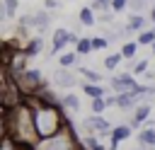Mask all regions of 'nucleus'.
Instances as JSON below:
<instances>
[{"label":"nucleus","instance_id":"35","mask_svg":"<svg viewBox=\"0 0 155 150\" xmlns=\"http://www.w3.org/2000/svg\"><path fill=\"white\" fill-rule=\"evenodd\" d=\"M136 150H143V148H136Z\"/></svg>","mask_w":155,"mask_h":150},{"label":"nucleus","instance_id":"20","mask_svg":"<svg viewBox=\"0 0 155 150\" xmlns=\"http://www.w3.org/2000/svg\"><path fill=\"white\" fill-rule=\"evenodd\" d=\"M121 58H124L121 53H111V56H107V58H104V68H107V70H114V68L121 63Z\"/></svg>","mask_w":155,"mask_h":150},{"label":"nucleus","instance_id":"6","mask_svg":"<svg viewBox=\"0 0 155 150\" xmlns=\"http://www.w3.org/2000/svg\"><path fill=\"white\" fill-rule=\"evenodd\" d=\"M116 106L124 109V111L138 106V94H133V92H119V94H116Z\"/></svg>","mask_w":155,"mask_h":150},{"label":"nucleus","instance_id":"1","mask_svg":"<svg viewBox=\"0 0 155 150\" xmlns=\"http://www.w3.org/2000/svg\"><path fill=\"white\" fill-rule=\"evenodd\" d=\"M31 116H34V128H36L39 140L56 135L63 126V116L58 114V109L53 104H39V109H34Z\"/></svg>","mask_w":155,"mask_h":150},{"label":"nucleus","instance_id":"2","mask_svg":"<svg viewBox=\"0 0 155 150\" xmlns=\"http://www.w3.org/2000/svg\"><path fill=\"white\" fill-rule=\"evenodd\" d=\"M34 150H78V145H75L73 135L58 131V133L51 135V138H41V140L34 145Z\"/></svg>","mask_w":155,"mask_h":150},{"label":"nucleus","instance_id":"7","mask_svg":"<svg viewBox=\"0 0 155 150\" xmlns=\"http://www.w3.org/2000/svg\"><path fill=\"white\" fill-rule=\"evenodd\" d=\"M53 82H56L58 87H73L78 80H75V75H73L68 68H61V70H56V75H53Z\"/></svg>","mask_w":155,"mask_h":150},{"label":"nucleus","instance_id":"15","mask_svg":"<svg viewBox=\"0 0 155 150\" xmlns=\"http://www.w3.org/2000/svg\"><path fill=\"white\" fill-rule=\"evenodd\" d=\"M138 44H140V46H153V44H155V27L140 31V34H138Z\"/></svg>","mask_w":155,"mask_h":150},{"label":"nucleus","instance_id":"29","mask_svg":"<svg viewBox=\"0 0 155 150\" xmlns=\"http://www.w3.org/2000/svg\"><path fill=\"white\" fill-rule=\"evenodd\" d=\"M128 7H131V10L136 12V15H138V12H140V10L145 7V0H128Z\"/></svg>","mask_w":155,"mask_h":150},{"label":"nucleus","instance_id":"4","mask_svg":"<svg viewBox=\"0 0 155 150\" xmlns=\"http://www.w3.org/2000/svg\"><path fill=\"white\" fill-rule=\"evenodd\" d=\"M87 131H97L99 135H107V133H111V128H109V123H107V119H102V114H94V116H90V119H85V123H82Z\"/></svg>","mask_w":155,"mask_h":150},{"label":"nucleus","instance_id":"10","mask_svg":"<svg viewBox=\"0 0 155 150\" xmlns=\"http://www.w3.org/2000/svg\"><path fill=\"white\" fill-rule=\"evenodd\" d=\"M48 22H51L48 12H36V15H31V27H34V29H39V31L48 29Z\"/></svg>","mask_w":155,"mask_h":150},{"label":"nucleus","instance_id":"18","mask_svg":"<svg viewBox=\"0 0 155 150\" xmlns=\"http://www.w3.org/2000/svg\"><path fill=\"white\" fill-rule=\"evenodd\" d=\"M78 17H80V22H82V24H87V27H92V24L97 22V19H94V12H92V7H82Z\"/></svg>","mask_w":155,"mask_h":150},{"label":"nucleus","instance_id":"22","mask_svg":"<svg viewBox=\"0 0 155 150\" xmlns=\"http://www.w3.org/2000/svg\"><path fill=\"white\" fill-rule=\"evenodd\" d=\"M78 60V53H63L61 58H58V63H61V68H70L73 63Z\"/></svg>","mask_w":155,"mask_h":150},{"label":"nucleus","instance_id":"17","mask_svg":"<svg viewBox=\"0 0 155 150\" xmlns=\"http://www.w3.org/2000/svg\"><path fill=\"white\" fill-rule=\"evenodd\" d=\"M61 104H63L65 109H70V111H78V109H80V99H78V94H65V97L61 99Z\"/></svg>","mask_w":155,"mask_h":150},{"label":"nucleus","instance_id":"26","mask_svg":"<svg viewBox=\"0 0 155 150\" xmlns=\"http://www.w3.org/2000/svg\"><path fill=\"white\" fill-rule=\"evenodd\" d=\"M80 73H82L90 82H99V80H102V75H99V73H94V70H90V68H80Z\"/></svg>","mask_w":155,"mask_h":150},{"label":"nucleus","instance_id":"8","mask_svg":"<svg viewBox=\"0 0 155 150\" xmlns=\"http://www.w3.org/2000/svg\"><path fill=\"white\" fill-rule=\"evenodd\" d=\"M148 116H150V104H148V102H145V104H138V106H136V111H133L131 126H133V128H136V126H140Z\"/></svg>","mask_w":155,"mask_h":150},{"label":"nucleus","instance_id":"34","mask_svg":"<svg viewBox=\"0 0 155 150\" xmlns=\"http://www.w3.org/2000/svg\"><path fill=\"white\" fill-rule=\"evenodd\" d=\"M150 48H153V53H155V44H153V46H150Z\"/></svg>","mask_w":155,"mask_h":150},{"label":"nucleus","instance_id":"21","mask_svg":"<svg viewBox=\"0 0 155 150\" xmlns=\"http://www.w3.org/2000/svg\"><path fill=\"white\" fill-rule=\"evenodd\" d=\"M90 109H92V114H102V111L107 109V99H104V97L92 99V102H90Z\"/></svg>","mask_w":155,"mask_h":150},{"label":"nucleus","instance_id":"32","mask_svg":"<svg viewBox=\"0 0 155 150\" xmlns=\"http://www.w3.org/2000/svg\"><path fill=\"white\" fill-rule=\"evenodd\" d=\"M150 19H153V22H155V7H153V10H150Z\"/></svg>","mask_w":155,"mask_h":150},{"label":"nucleus","instance_id":"27","mask_svg":"<svg viewBox=\"0 0 155 150\" xmlns=\"http://www.w3.org/2000/svg\"><path fill=\"white\" fill-rule=\"evenodd\" d=\"M92 10H111V0H94Z\"/></svg>","mask_w":155,"mask_h":150},{"label":"nucleus","instance_id":"5","mask_svg":"<svg viewBox=\"0 0 155 150\" xmlns=\"http://www.w3.org/2000/svg\"><path fill=\"white\" fill-rule=\"evenodd\" d=\"M70 39H73V34H70L68 29H56V31H53V48H51V53L63 51L65 44H70Z\"/></svg>","mask_w":155,"mask_h":150},{"label":"nucleus","instance_id":"30","mask_svg":"<svg viewBox=\"0 0 155 150\" xmlns=\"http://www.w3.org/2000/svg\"><path fill=\"white\" fill-rule=\"evenodd\" d=\"M126 5H128V0H111V10L114 12H121Z\"/></svg>","mask_w":155,"mask_h":150},{"label":"nucleus","instance_id":"33","mask_svg":"<svg viewBox=\"0 0 155 150\" xmlns=\"http://www.w3.org/2000/svg\"><path fill=\"white\" fill-rule=\"evenodd\" d=\"M0 104H2V85H0Z\"/></svg>","mask_w":155,"mask_h":150},{"label":"nucleus","instance_id":"9","mask_svg":"<svg viewBox=\"0 0 155 150\" xmlns=\"http://www.w3.org/2000/svg\"><path fill=\"white\" fill-rule=\"evenodd\" d=\"M143 27H145V19L140 17V15H131L128 17V24L124 27V34H133V31H143Z\"/></svg>","mask_w":155,"mask_h":150},{"label":"nucleus","instance_id":"16","mask_svg":"<svg viewBox=\"0 0 155 150\" xmlns=\"http://www.w3.org/2000/svg\"><path fill=\"white\" fill-rule=\"evenodd\" d=\"M90 51H92V39H78L75 53H78V56H87Z\"/></svg>","mask_w":155,"mask_h":150},{"label":"nucleus","instance_id":"25","mask_svg":"<svg viewBox=\"0 0 155 150\" xmlns=\"http://www.w3.org/2000/svg\"><path fill=\"white\" fill-rule=\"evenodd\" d=\"M131 73H133V75H143V73H148V60H138V63H133Z\"/></svg>","mask_w":155,"mask_h":150},{"label":"nucleus","instance_id":"12","mask_svg":"<svg viewBox=\"0 0 155 150\" xmlns=\"http://www.w3.org/2000/svg\"><path fill=\"white\" fill-rule=\"evenodd\" d=\"M82 90H85V94H87V97H92V99L104 97V87H99V82H85V85H82Z\"/></svg>","mask_w":155,"mask_h":150},{"label":"nucleus","instance_id":"11","mask_svg":"<svg viewBox=\"0 0 155 150\" xmlns=\"http://www.w3.org/2000/svg\"><path fill=\"white\" fill-rule=\"evenodd\" d=\"M138 143L140 145H145V148H155V128H143L140 133H138Z\"/></svg>","mask_w":155,"mask_h":150},{"label":"nucleus","instance_id":"3","mask_svg":"<svg viewBox=\"0 0 155 150\" xmlns=\"http://www.w3.org/2000/svg\"><path fill=\"white\" fill-rule=\"evenodd\" d=\"M136 80H133V73H121V75H114L111 77V90L119 94V92H133L136 90Z\"/></svg>","mask_w":155,"mask_h":150},{"label":"nucleus","instance_id":"31","mask_svg":"<svg viewBox=\"0 0 155 150\" xmlns=\"http://www.w3.org/2000/svg\"><path fill=\"white\" fill-rule=\"evenodd\" d=\"M46 7H48V10H53V7H58V0H46Z\"/></svg>","mask_w":155,"mask_h":150},{"label":"nucleus","instance_id":"19","mask_svg":"<svg viewBox=\"0 0 155 150\" xmlns=\"http://www.w3.org/2000/svg\"><path fill=\"white\" fill-rule=\"evenodd\" d=\"M138 46H140L138 41H126V44H124V48H121V56H124V58H133V56H136V51H138Z\"/></svg>","mask_w":155,"mask_h":150},{"label":"nucleus","instance_id":"14","mask_svg":"<svg viewBox=\"0 0 155 150\" xmlns=\"http://www.w3.org/2000/svg\"><path fill=\"white\" fill-rule=\"evenodd\" d=\"M131 128H133L131 123H128V126H116V128H111V138L121 143V140H126V138L131 135Z\"/></svg>","mask_w":155,"mask_h":150},{"label":"nucleus","instance_id":"23","mask_svg":"<svg viewBox=\"0 0 155 150\" xmlns=\"http://www.w3.org/2000/svg\"><path fill=\"white\" fill-rule=\"evenodd\" d=\"M85 145H87V148H90V150H104V148H102V143H99V138H97V135H87V138H85Z\"/></svg>","mask_w":155,"mask_h":150},{"label":"nucleus","instance_id":"24","mask_svg":"<svg viewBox=\"0 0 155 150\" xmlns=\"http://www.w3.org/2000/svg\"><path fill=\"white\" fill-rule=\"evenodd\" d=\"M107 46H109V39H104V36L92 39V51H99V48H107Z\"/></svg>","mask_w":155,"mask_h":150},{"label":"nucleus","instance_id":"28","mask_svg":"<svg viewBox=\"0 0 155 150\" xmlns=\"http://www.w3.org/2000/svg\"><path fill=\"white\" fill-rule=\"evenodd\" d=\"M7 126H10V123H7V116L0 111V140H2V138H7V135H5V133H7Z\"/></svg>","mask_w":155,"mask_h":150},{"label":"nucleus","instance_id":"13","mask_svg":"<svg viewBox=\"0 0 155 150\" xmlns=\"http://www.w3.org/2000/svg\"><path fill=\"white\" fill-rule=\"evenodd\" d=\"M41 51H44V39H41V36L31 39V41L27 44V48H24L27 56H36V53H41Z\"/></svg>","mask_w":155,"mask_h":150}]
</instances>
